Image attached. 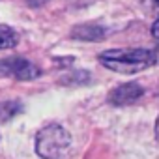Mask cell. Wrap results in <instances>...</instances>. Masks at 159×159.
I'll return each mask as SVG.
<instances>
[{
  "label": "cell",
  "instance_id": "obj_2",
  "mask_svg": "<svg viewBox=\"0 0 159 159\" xmlns=\"http://www.w3.org/2000/svg\"><path fill=\"white\" fill-rule=\"evenodd\" d=\"M69 144V133L58 124L45 125L36 137V152L43 159H62L67 153Z\"/></svg>",
  "mask_w": 159,
  "mask_h": 159
},
{
  "label": "cell",
  "instance_id": "obj_10",
  "mask_svg": "<svg viewBox=\"0 0 159 159\" xmlns=\"http://www.w3.org/2000/svg\"><path fill=\"white\" fill-rule=\"evenodd\" d=\"M144 2H148V4H152L157 11H159V0H144Z\"/></svg>",
  "mask_w": 159,
  "mask_h": 159
},
{
  "label": "cell",
  "instance_id": "obj_6",
  "mask_svg": "<svg viewBox=\"0 0 159 159\" xmlns=\"http://www.w3.org/2000/svg\"><path fill=\"white\" fill-rule=\"evenodd\" d=\"M19 43V36L13 28L0 25V49H11Z\"/></svg>",
  "mask_w": 159,
  "mask_h": 159
},
{
  "label": "cell",
  "instance_id": "obj_4",
  "mask_svg": "<svg viewBox=\"0 0 159 159\" xmlns=\"http://www.w3.org/2000/svg\"><path fill=\"white\" fill-rule=\"evenodd\" d=\"M144 94L142 86L137 84V83H127V84H122L118 88H114L109 96V101L116 107H124V105H131L135 103L140 96Z\"/></svg>",
  "mask_w": 159,
  "mask_h": 159
},
{
  "label": "cell",
  "instance_id": "obj_5",
  "mask_svg": "<svg viewBox=\"0 0 159 159\" xmlns=\"http://www.w3.org/2000/svg\"><path fill=\"white\" fill-rule=\"evenodd\" d=\"M103 36H105V30L96 25H83L73 30V38H79V39H101Z\"/></svg>",
  "mask_w": 159,
  "mask_h": 159
},
{
  "label": "cell",
  "instance_id": "obj_12",
  "mask_svg": "<svg viewBox=\"0 0 159 159\" xmlns=\"http://www.w3.org/2000/svg\"><path fill=\"white\" fill-rule=\"evenodd\" d=\"M153 54H155V62H159V49H157V51H153Z\"/></svg>",
  "mask_w": 159,
  "mask_h": 159
},
{
  "label": "cell",
  "instance_id": "obj_11",
  "mask_svg": "<svg viewBox=\"0 0 159 159\" xmlns=\"http://www.w3.org/2000/svg\"><path fill=\"white\" fill-rule=\"evenodd\" d=\"M155 137H157V140H159V118H157V122H155Z\"/></svg>",
  "mask_w": 159,
  "mask_h": 159
},
{
  "label": "cell",
  "instance_id": "obj_8",
  "mask_svg": "<svg viewBox=\"0 0 159 159\" xmlns=\"http://www.w3.org/2000/svg\"><path fill=\"white\" fill-rule=\"evenodd\" d=\"M49 0H26V4L28 6H32V8H38V6H43V4H47Z\"/></svg>",
  "mask_w": 159,
  "mask_h": 159
},
{
  "label": "cell",
  "instance_id": "obj_3",
  "mask_svg": "<svg viewBox=\"0 0 159 159\" xmlns=\"http://www.w3.org/2000/svg\"><path fill=\"white\" fill-rule=\"evenodd\" d=\"M41 75L39 67L25 58H8V60H0V77H11L17 81H32Z\"/></svg>",
  "mask_w": 159,
  "mask_h": 159
},
{
  "label": "cell",
  "instance_id": "obj_9",
  "mask_svg": "<svg viewBox=\"0 0 159 159\" xmlns=\"http://www.w3.org/2000/svg\"><path fill=\"white\" fill-rule=\"evenodd\" d=\"M152 34H153V38H157V39H159V19L153 23V26H152Z\"/></svg>",
  "mask_w": 159,
  "mask_h": 159
},
{
  "label": "cell",
  "instance_id": "obj_7",
  "mask_svg": "<svg viewBox=\"0 0 159 159\" xmlns=\"http://www.w3.org/2000/svg\"><path fill=\"white\" fill-rule=\"evenodd\" d=\"M21 111H23L21 103H17V101H4V103H0V120L6 122V120L17 116Z\"/></svg>",
  "mask_w": 159,
  "mask_h": 159
},
{
  "label": "cell",
  "instance_id": "obj_1",
  "mask_svg": "<svg viewBox=\"0 0 159 159\" xmlns=\"http://www.w3.org/2000/svg\"><path fill=\"white\" fill-rule=\"evenodd\" d=\"M99 62L116 73H139L155 62L150 49H109L99 54Z\"/></svg>",
  "mask_w": 159,
  "mask_h": 159
}]
</instances>
